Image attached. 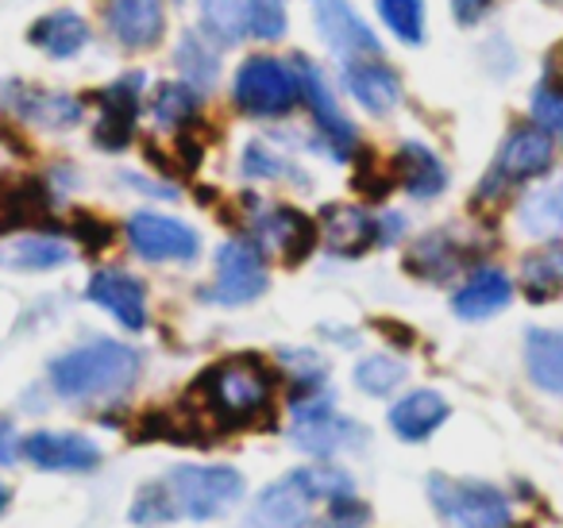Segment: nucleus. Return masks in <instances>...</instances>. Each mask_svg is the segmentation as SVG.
<instances>
[{
  "instance_id": "nucleus-23",
  "label": "nucleus",
  "mask_w": 563,
  "mask_h": 528,
  "mask_svg": "<svg viewBox=\"0 0 563 528\" xmlns=\"http://www.w3.org/2000/svg\"><path fill=\"white\" fill-rule=\"evenodd\" d=\"M394 178H398L401 189H406L409 197H417V201H432V197H440L448 186L444 163H440L424 143H413V140L401 143L398 155H394Z\"/></svg>"
},
{
  "instance_id": "nucleus-31",
  "label": "nucleus",
  "mask_w": 563,
  "mask_h": 528,
  "mask_svg": "<svg viewBox=\"0 0 563 528\" xmlns=\"http://www.w3.org/2000/svg\"><path fill=\"white\" fill-rule=\"evenodd\" d=\"M178 70H181V81L186 86H194L197 94H205V89L217 86L220 78V58L212 55V40L205 32H189L181 35L178 43Z\"/></svg>"
},
{
  "instance_id": "nucleus-13",
  "label": "nucleus",
  "mask_w": 563,
  "mask_h": 528,
  "mask_svg": "<svg viewBox=\"0 0 563 528\" xmlns=\"http://www.w3.org/2000/svg\"><path fill=\"white\" fill-rule=\"evenodd\" d=\"M128 243L140 258L147 263H194L201 240L189 224L163 212H135L128 220Z\"/></svg>"
},
{
  "instance_id": "nucleus-7",
  "label": "nucleus",
  "mask_w": 563,
  "mask_h": 528,
  "mask_svg": "<svg viewBox=\"0 0 563 528\" xmlns=\"http://www.w3.org/2000/svg\"><path fill=\"white\" fill-rule=\"evenodd\" d=\"M429 497L437 513L452 528H509L514 525V502L490 482H471V479H448V474H432Z\"/></svg>"
},
{
  "instance_id": "nucleus-43",
  "label": "nucleus",
  "mask_w": 563,
  "mask_h": 528,
  "mask_svg": "<svg viewBox=\"0 0 563 528\" xmlns=\"http://www.w3.org/2000/svg\"><path fill=\"white\" fill-rule=\"evenodd\" d=\"M401 228H406V220H401L398 212H386V217L378 220V243H394L401 235Z\"/></svg>"
},
{
  "instance_id": "nucleus-28",
  "label": "nucleus",
  "mask_w": 563,
  "mask_h": 528,
  "mask_svg": "<svg viewBox=\"0 0 563 528\" xmlns=\"http://www.w3.org/2000/svg\"><path fill=\"white\" fill-rule=\"evenodd\" d=\"M27 40L47 58H74L89 43V24L78 12H51L27 32Z\"/></svg>"
},
{
  "instance_id": "nucleus-17",
  "label": "nucleus",
  "mask_w": 563,
  "mask_h": 528,
  "mask_svg": "<svg viewBox=\"0 0 563 528\" xmlns=\"http://www.w3.org/2000/svg\"><path fill=\"white\" fill-rule=\"evenodd\" d=\"M86 297L101 305L109 317H117L128 332H143L147 328V289L135 274L120 271V266H104L89 278Z\"/></svg>"
},
{
  "instance_id": "nucleus-38",
  "label": "nucleus",
  "mask_w": 563,
  "mask_h": 528,
  "mask_svg": "<svg viewBox=\"0 0 563 528\" xmlns=\"http://www.w3.org/2000/svg\"><path fill=\"white\" fill-rule=\"evenodd\" d=\"M532 120L544 132H563V89H552L540 81V89L532 94Z\"/></svg>"
},
{
  "instance_id": "nucleus-39",
  "label": "nucleus",
  "mask_w": 563,
  "mask_h": 528,
  "mask_svg": "<svg viewBox=\"0 0 563 528\" xmlns=\"http://www.w3.org/2000/svg\"><path fill=\"white\" fill-rule=\"evenodd\" d=\"M74 224H78L74 232L81 235V243H86L89 251H101V248H109V243H112V228L101 224L97 217H78Z\"/></svg>"
},
{
  "instance_id": "nucleus-29",
  "label": "nucleus",
  "mask_w": 563,
  "mask_h": 528,
  "mask_svg": "<svg viewBox=\"0 0 563 528\" xmlns=\"http://www.w3.org/2000/svg\"><path fill=\"white\" fill-rule=\"evenodd\" d=\"M0 263L9 271H58V266L70 263V248L63 240H51V235H24V240H12L9 248L0 251Z\"/></svg>"
},
{
  "instance_id": "nucleus-45",
  "label": "nucleus",
  "mask_w": 563,
  "mask_h": 528,
  "mask_svg": "<svg viewBox=\"0 0 563 528\" xmlns=\"http://www.w3.org/2000/svg\"><path fill=\"white\" fill-rule=\"evenodd\" d=\"M544 4H563V0H544Z\"/></svg>"
},
{
  "instance_id": "nucleus-22",
  "label": "nucleus",
  "mask_w": 563,
  "mask_h": 528,
  "mask_svg": "<svg viewBox=\"0 0 563 528\" xmlns=\"http://www.w3.org/2000/svg\"><path fill=\"white\" fill-rule=\"evenodd\" d=\"M514 301V282L498 266H478L452 297V312L463 320H486Z\"/></svg>"
},
{
  "instance_id": "nucleus-44",
  "label": "nucleus",
  "mask_w": 563,
  "mask_h": 528,
  "mask_svg": "<svg viewBox=\"0 0 563 528\" xmlns=\"http://www.w3.org/2000/svg\"><path fill=\"white\" fill-rule=\"evenodd\" d=\"M4 505H9V486L0 482V513H4Z\"/></svg>"
},
{
  "instance_id": "nucleus-34",
  "label": "nucleus",
  "mask_w": 563,
  "mask_h": 528,
  "mask_svg": "<svg viewBox=\"0 0 563 528\" xmlns=\"http://www.w3.org/2000/svg\"><path fill=\"white\" fill-rule=\"evenodd\" d=\"M378 16L409 47L424 40V0H378Z\"/></svg>"
},
{
  "instance_id": "nucleus-27",
  "label": "nucleus",
  "mask_w": 563,
  "mask_h": 528,
  "mask_svg": "<svg viewBox=\"0 0 563 528\" xmlns=\"http://www.w3.org/2000/svg\"><path fill=\"white\" fill-rule=\"evenodd\" d=\"M525 366L544 394L563 397V328H532L525 336Z\"/></svg>"
},
{
  "instance_id": "nucleus-25",
  "label": "nucleus",
  "mask_w": 563,
  "mask_h": 528,
  "mask_svg": "<svg viewBox=\"0 0 563 528\" xmlns=\"http://www.w3.org/2000/svg\"><path fill=\"white\" fill-rule=\"evenodd\" d=\"M463 263H467V251L455 243L452 232L421 235L406 255V271L424 282H448Z\"/></svg>"
},
{
  "instance_id": "nucleus-9",
  "label": "nucleus",
  "mask_w": 563,
  "mask_h": 528,
  "mask_svg": "<svg viewBox=\"0 0 563 528\" xmlns=\"http://www.w3.org/2000/svg\"><path fill=\"white\" fill-rule=\"evenodd\" d=\"M294 74H298V86H301V101H306V112L313 117V128L317 135H321V143H329V155L332 158H352L355 147H360V132H355V124L344 117V109L336 105V97H332V86L329 78L321 74V66L313 63V58L298 55L294 58Z\"/></svg>"
},
{
  "instance_id": "nucleus-6",
  "label": "nucleus",
  "mask_w": 563,
  "mask_h": 528,
  "mask_svg": "<svg viewBox=\"0 0 563 528\" xmlns=\"http://www.w3.org/2000/svg\"><path fill=\"white\" fill-rule=\"evenodd\" d=\"M201 32L217 47H235L243 40L278 43L286 35L282 0H201Z\"/></svg>"
},
{
  "instance_id": "nucleus-42",
  "label": "nucleus",
  "mask_w": 563,
  "mask_h": 528,
  "mask_svg": "<svg viewBox=\"0 0 563 528\" xmlns=\"http://www.w3.org/2000/svg\"><path fill=\"white\" fill-rule=\"evenodd\" d=\"M544 86L563 89V43L552 51V55H548V63H544Z\"/></svg>"
},
{
  "instance_id": "nucleus-40",
  "label": "nucleus",
  "mask_w": 563,
  "mask_h": 528,
  "mask_svg": "<svg viewBox=\"0 0 563 528\" xmlns=\"http://www.w3.org/2000/svg\"><path fill=\"white\" fill-rule=\"evenodd\" d=\"M452 4V16H455V24H463V28H471V24H478V20L486 16V12L498 4V0H448Z\"/></svg>"
},
{
  "instance_id": "nucleus-11",
  "label": "nucleus",
  "mask_w": 563,
  "mask_h": 528,
  "mask_svg": "<svg viewBox=\"0 0 563 528\" xmlns=\"http://www.w3.org/2000/svg\"><path fill=\"white\" fill-rule=\"evenodd\" d=\"M266 289V263L258 243L228 240L217 251V282L209 286V301L217 305H247L263 297Z\"/></svg>"
},
{
  "instance_id": "nucleus-15",
  "label": "nucleus",
  "mask_w": 563,
  "mask_h": 528,
  "mask_svg": "<svg viewBox=\"0 0 563 528\" xmlns=\"http://www.w3.org/2000/svg\"><path fill=\"white\" fill-rule=\"evenodd\" d=\"M101 20L124 51H151L166 35L163 0H101Z\"/></svg>"
},
{
  "instance_id": "nucleus-20",
  "label": "nucleus",
  "mask_w": 563,
  "mask_h": 528,
  "mask_svg": "<svg viewBox=\"0 0 563 528\" xmlns=\"http://www.w3.org/2000/svg\"><path fill=\"white\" fill-rule=\"evenodd\" d=\"M24 455L40 471H93L101 463L97 443L78 432H32L24 440Z\"/></svg>"
},
{
  "instance_id": "nucleus-4",
  "label": "nucleus",
  "mask_w": 563,
  "mask_h": 528,
  "mask_svg": "<svg viewBox=\"0 0 563 528\" xmlns=\"http://www.w3.org/2000/svg\"><path fill=\"white\" fill-rule=\"evenodd\" d=\"M355 494V482L336 466H306V471H290L282 482L266 486L258 494L255 509L247 520L255 528H306L313 517L317 502H332V497Z\"/></svg>"
},
{
  "instance_id": "nucleus-26",
  "label": "nucleus",
  "mask_w": 563,
  "mask_h": 528,
  "mask_svg": "<svg viewBox=\"0 0 563 528\" xmlns=\"http://www.w3.org/2000/svg\"><path fill=\"white\" fill-rule=\"evenodd\" d=\"M517 228H521L529 240L552 243L563 232V186L560 182H548L537 186L521 197L517 205Z\"/></svg>"
},
{
  "instance_id": "nucleus-30",
  "label": "nucleus",
  "mask_w": 563,
  "mask_h": 528,
  "mask_svg": "<svg viewBox=\"0 0 563 528\" xmlns=\"http://www.w3.org/2000/svg\"><path fill=\"white\" fill-rule=\"evenodd\" d=\"M197 109H201V97H197L194 86L186 81H163L151 94V120H155L163 132H186L197 120Z\"/></svg>"
},
{
  "instance_id": "nucleus-24",
  "label": "nucleus",
  "mask_w": 563,
  "mask_h": 528,
  "mask_svg": "<svg viewBox=\"0 0 563 528\" xmlns=\"http://www.w3.org/2000/svg\"><path fill=\"white\" fill-rule=\"evenodd\" d=\"M448 413L452 409H448V402L437 394V389H413V394H406L390 409V428L401 436V440L421 443L444 425Z\"/></svg>"
},
{
  "instance_id": "nucleus-18",
  "label": "nucleus",
  "mask_w": 563,
  "mask_h": 528,
  "mask_svg": "<svg viewBox=\"0 0 563 528\" xmlns=\"http://www.w3.org/2000/svg\"><path fill=\"white\" fill-rule=\"evenodd\" d=\"M4 101L16 112L20 120L35 128H47V132H66V128L81 124L86 117V105L70 94H58V89H40V86H24V81H12L4 89Z\"/></svg>"
},
{
  "instance_id": "nucleus-5",
  "label": "nucleus",
  "mask_w": 563,
  "mask_h": 528,
  "mask_svg": "<svg viewBox=\"0 0 563 528\" xmlns=\"http://www.w3.org/2000/svg\"><path fill=\"white\" fill-rule=\"evenodd\" d=\"M232 97L243 117L278 120V117H290L294 105L301 101V86L290 63H278L271 55H251L235 70Z\"/></svg>"
},
{
  "instance_id": "nucleus-33",
  "label": "nucleus",
  "mask_w": 563,
  "mask_h": 528,
  "mask_svg": "<svg viewBox=\"0 0 563 528\" xmlns=\"http://www.w3.org/2000/svg\"><path fill=\"white\" fill-rule=\"evenodd\" d=\"M406 374H409V366L401 363V359L367 355V359H360V366H355V386H360L363 394H371V397H386V394H394L401 382H406Z\"/></svg>"
},
{
  "instance_id": "nucleus-12",
  "label": "nucleus",
  "mask_w": 563,
  "mask_h": 528,
  "mask_svg": "<svg viewBox=\"0 0 563 528\" xmlns=\"http://www.w3.org/2000/svg\"><path fill=\"white\" fill-rule=\"evenodd\" d=\"M251 232H255V243L263 251H274L286 266H298L309 251L317 248V220H309L306 212L290 209V205H266V209H255L251 217Z\"/></svg>"
},
{
  "instance_id": "nucleus-1",
  "label": "nucleus",
  "mask_w": 563,
  "mask_h": 528,
  "mask_svg": "<svg viewBox=\"0 0 563 528\" xmlns=\"http://www.w3.org/2000/svg\"><path fill=\"white\" fill-rule=\"evenodd\" d=\"M243 497V474L235 466L209 463V466H174L166 479L147 482L132 502V520L143 528L170 525L178 517L209 520L220 517L232 502Z\"/></svg>"
},
{
  "instance_id": "nucleus-36",
  "label": "nucleus",
  "mask_w": 563,
  "mask_h": 528,
  "mask_svg": "<svg viewBox=\"0 0 563 528\" xmlns=\"http://www.w3.org/2000/svg\"><path fill=\"white\" fill-rule=\"evenodd\" d=\"M240 166H243V174H247V178H290L294 174V166L286 163V158L282 155H274L271 147H266V143H247V147H243V158H240Z\"/></svg>"
},
{
  "instance_id": "nucleus-14",
  "label": "nucleus",
  "mask_w": 563,
  "mask_h": 528,
  "mask_svg": "<svg viewBox=\"0 0 563 528\" xmlns=\"http://www.w3.org/2000/svg\"><path fill=\"white\" fill-rule=\"evenodd\" d=\"M317 32L329 43L332 55H340V63L383 58L378 35L367 28V20H360V12L347 0H317Z\"/></svg>"
},
{
  "instance_id": "nucleus-19",
  "label": "nucleus",
  "mask_w": 563,
  "mask_h": 528,
  "mask_svg": "<svg viewBox=\"0 0 563 528\" xmlns=\"http://www.w3.org/2000/svg\"><path fill=\"white\" fill-rule=\"evenodd\" d=\"M317 228H321L329 251L340 258H360L378 243V220L363 205H324Z\"/></svg>"
},
{
  "instance_id": "nucleus-3",
  "label": "nucleus",
  "mask_w": 563,
  "mask_h": 528,
  "mask_svg": "<svg viewBox=\"0 0 563 528\" xmlns=\"http://www.w3.org/2000/svg\"><path fill=\"white\" fill-rule=\"evenodd\" d=\"M194 394L201 397L205 413H209L217 425L240 428V425H251L258 413L271 409L274 371L258 355L220 359L217 366H209V371L197 378Z\"/></svg>"
},
{
  "instance_id": "nucleus-2",
  "label": "nucleus",
  "mask_w": 563,
  "mask_h": 528,
  "mask_svg": "<svg viewBox=\"0 0 563 528\" xmlns=\"http://www.w3.org/2000/svg\"><path fill=\"white\" fill-rule=\"evenodd\" d=\"M140 378V351L120 340H93L51 363V386L66 402H101L128 394Z\"/></svg>"
},
{
  "instance_id": "nucleus-16",
  "label": "nucleus",
  "mask_w": 563,
  "mask_h": 528,
  "mask_svg": "<svg viewBox=\"0 0 563 528\" xmlns=\"http://www.w3.org/2000/svg\"><path fill=\"white\" fill-rule=\"evenodd\" d=\"M140 97H143V74H128V78L112 81L109 89L97 94V128H93V143L101 151H120L128 147L135 132V112H140Z\"/></svg>"
},
{
  "instance_id": "nucleus-32",
  "label": "nucleus",
  "mask_w": 563,
  "mask_h": 528,
  "mask_svg": "<svg viewBox=\"0 0 563 528\" xmlns=\"http://www.w3.org/2000/svg\"><path fill=\"white\" fill-rule=\"evenodd\" d=\"M521 286L529 301H552L563 289V248L548 243L544 251L529 255L521 263Z\"/></svg>"
},
{
  "instance_id": "nucleus-41",
  "label": "nucleus",
  "mask_w": 563,
  "mask_h": 528,
  "mask_svg": "<svg viewBox=\"0 0 563 528\" xmlns=\"http://www.w3.org/2000/svg\"><path fill=\"white\" fill-rule=\"evenodd\" d=\"M20 455H24V440H16V428L9 417H0V466L16 463Z\"/></svg>"
},
{
  "instance_id": "nucleus-35",
  "label": "nucleus",
  "mask_w": 563,
  "mask_h": 528,
  "mask_svg": "<svg viewBox=\"0 0 563 528\" xmlns=\"http://www.w3.org/2000/svg\"><path fill=\"white\" fill-rule=\"evenodd\" d=\"M278 363L294 374L298 394H313V389H321V382H324V359L321 355H313V351H298V348H282Z\"/></svg>"
},
{
  "instance_id": "nucleus-37",
  "label": "nucleus",
  "mask_w": 563,
  "mask_h": 528,
  "mask_svg": "<svg viewBox=\"0 0 563 528\" xmlns=\"http://www.w3.org/2000/svg\"><path fill=\"white\" fill-rule=\"evenodd\" d=\"M367 525H371V509L355 494L332 497L329 513L317 520V528H367Z\"/></svg>"
},
{
  "instance_id": "nucleus-8",
  "label": "nucleus",
  "mask_w": 563,
  "mask_h": 528,
  "mask_svg": "<svg viewBox=\"0 0 563 528\" xmlns=\"http://www.w3.org/2000/svg\"><path fill=\"white\" fill-rule=\"evenodd\" d=\"M371 432L355 420L340 417L329 394L313 389V394L298 397L294 405V443L309 455H336V451H355L360 443H367Z\"/></svg>"
},
{
  "instance_id": "nucleus-10",
  "label": "nucleus",
  "mask_w": 563,
  "mask_h": 528,
  "mask_svg": "<svg viewBox=\"0 0 563 528\" xmlns=\"http://www.w3.org/2000/svg\"><path fill=\"white\" fill-rule=\"evenodd\" d=\"M552 155H555V143L544 128H517V132H509V140L501 143L498 163L486 174L478 197H494L506 186L537 178V174H544L548 166H552Z\"/></svg>"
},
{
  "instance_id": "nucleus-21",
  "label": "nucleus",
  "mask_w": 563,
  "mask_h": 528,
  "mask_svg": "<svg viewBox=\"0 0 563 528\" xmlns=\"http://www.w3.org/2000/svg\"><path fill=\"white\" fill-rule=\"evenodd\" d=\"M344 86L355 101L375 117H386L394 105L401 101V78L394 66H386L383 58H355L344 63Z\"/></svg>"
}]
</instances>
